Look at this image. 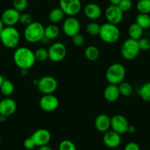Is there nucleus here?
Wrapping results in <instances>:
<instances>
[{
  "instance_id": "f257e3e1",
  "label": "nucleus",
  "mask_w": 150,
  "mask_h": 150,
  "mask_svg": "<svg viewBox=\"0 0 150 150\" xmlns=\"http://www.w3.org/2000/svg\"><path fill=\"white\" fill-rule=\"evenodd\" d=\"M13 61L20 69H31L35 63L34 52L27 47H18L13 53Z\"/></svg>"
},
{
  "instance_id": "f03ea898",
  "label": "nucleus",
  "mask_w": 150,
  "mask_h": 150,
  "mask_svg": "<svg viewBox=\"0 0 150 150\" xmlns=\"http://www.w3.org/2000/svg\"><path fill=\"white\" fill-rule=\"evenodd\" d=\"M44 29L45 27L41 23L33 21L24 29V39L30 44L41 42L44 37Z\"/></svg>"
},
{
  "instance_id": "7ed1b4c3",
  "label": "nucleus",
  "mask_w": 150,
  "mask_h": 150,
  "mask_svg": "<svg viewBox=\"0 0 150 150\" xmlns=\"http://www.w3.org/2000/svg\"><path fill=\"white\" fill-rule=\"evenodd\" d=\"M126 76V69L120 63L111 64L108 68L105 73L107 81L109 84L119 85L124 81Z\"/></svg>"
},
{
  "instance_id": "20e7f679",
  "label": "nucleus",
  "mask_w": 150,
  "mask_h": 150,
  "mask_svg": "<svg viewBox=\"0 0 150 150\" xmlns=\"http://www.w3.org/2000/svg\"><path fill=\"white\" fill-rule=\"evenodd\" d=\"M20 38L19 32L15 27H5L0 33V41L8 49L16 48L19 44Z\"/></svg>"
},
{
  "instance_id": "39448f33",
  "label": "nucleus",
  "mask_w": 150,
  "mask_h": 150,
  "mask_svg": "<svg viewBox=\"0 0 150 150\" xmlns=\"http://www.w3.org/2000/svg\"><path fill=\"white\" fill-rule=\"evenodd\" d=\"M120 35V30L117 25L108 22L101 25L99 37L104 42L107 44H114L119 41Z\"/></svg>"
},
{
  "instance_id": "423d86ee",
  "label": "nucleus",
  "mask_w": 150,
  "mask_h": 150,
  "mask_svg": "<svg viewBox=\"0 0 150 150\" xmlns=\"http://www.w3.org/2000/svg\"><path fill=\"white\" fill-rule=\"evenodd\" d=\"M140 51L138 41L129 38L124 41L121 47V54L127 60H135L139 54Z\"/></svg>"
},
{
  "instance_id": "0eeeda50",
  "label": "nucleus",
  "mask_w": 150,
  "mask_h": 150,
  "mask_svg": "<svg viewBox=\"0 0 150 150\" xmlns=\"http://www.w3.org/2000/svg\"><path fill=\"white\" fill-rule=\"evenodd\" d=\"M49 60L58 63L64 60L67 54L66 45L61 42H55L52 44L48 50Z\"/></svg>"
},
{
  "instance_id": "6e6552de",
  "label": "nucleus",
  "mask_w": 150,
  "mask_h": 150,
  "mask_svg": "<svg viewBox=\"0 0 150 150\" xmlns=\"http://www.w3.org/2000/svg\"><path fill=\"white\" fill-rule=\"evenodd\" d=\"M58 83L54 77L47 75L38 80V88L43 94H52L57 88Z\"/></svg>"
},
{
  "instance_id": "1a4fd4ad",
  "label": "nucleus",
  "mask_w": 150,
  "mask_h": 150,
  "mask_svg": "<svg viewBox=\"0 0 150 150\" xmlns=\"http://www.w3.org/2000/svg\"><path fill=\"white\" fill-rule=\"evenodd\" d=\"M60 8L68 16H75L81 11L80 0H60Z\"/></svg>"
},
{
  "instance_id": "9d476101",
  "label": "nucleus",
  "mask_w": 150,
  "mask_h": 150,
  "mask_svg": "<svg viewBox=\"0 0 150 150\" xmlns=\"http://www.w3.org/2000/svg\"><path fill=\"white\" fill-rule=\"evenodd\" d=\"M63 31L68 37L72 38L80 33V23L74 16H69L63 24Z\"/></svg>"
},
{
  "instance_id": "9b49d317",
  "label": "nucleus",
  "mask_w": 150,
  "mask_h": 150,
  "mask_svg": "<svg viewBox=\"0 0 150 150\" xmlns=\"http://www.w3.org/2000/svg\"><path fill=\"white\" fill-rule=\"evenodd\" d=\"M105 18L108 23L118 25L122 21L124 13L118 5H110L105 10Z\"/></svg>"
},
{
  "instance_id": "f8f14e48",
  "label": "nucleus",
  "mask_w": 150,
  "mask_h": 150,
  "mask_svg": "<svg viewBox=\"0 0 150 150\" xmlns=\"http://www.w3.org/2000/svg\"><path fill=\"white\" fill-rule=\"evenodd\" d=\"M129 122L125 116L121 114L114 115L111 118V126L112 130L115 131L120 135L127 132Z\"/></svg>"
},
{
  "instance_id": "ddd939ff",
  "label": "nucleus",
  "mask_w": 150,
  "mask_h": 150,
  "mask_svg": "<svg viewBox=\"0 0 150 150\" xmlns=\"http://www.w3.org/2000/svg\"><path fill=\"white\" fill-rule=\"evenodd\" d=\"M59 99L57 96L52 94H44L40 99L39 106L45 112H52L59 106Z\"/></svg>"
},
{
  "instance_id": "4468645a",
  "label": "nucleus",
  "mask_w": 150,
  "mask_h": 150,
  "mask_svg": "<svg viewBox=\"0 0 150 150\" xmlns=\"http://www.w3.org/2000/svg\"><path fill=\"white\" fill-rule=\"evenodd\" d=\"M20 15L21 13L15 8H11L6 9L2 13L1 18L5 27H14L19 22Z\"/></svg>"
},
{
  "instance_id": "2eb2a0df",
  "label": "nucleus",
  "mask_w": 150,
  "mask_h": 150,
  "mask_svg": "<svg viewBox=\"0 0 150 150\" xmlns=\"http://www.w3.org/2000/svg\"><path fill=\"white\" fill-rule=\"evenodd\" d=\"M30 137L34 141L36 146L39 147L48 144L51 140L52 135L48 129L41 128L35 131Z\"/></svg>"
},
{
  "instance_id": "dca6fc26",
  "label": "nucleus",
  "mask_w": 150,
  "mask_h": 150,
  "mask_svg": "<svg viewBox=\"0 0 150 150\" xmlns=\"http://www.w3.org/2000/svg\"><path fill=\"white\" fill-rule=\"evenodd\" d=\"M17 110V103L13 99L6 97L0 101V115L8 117Z\"/></svg>"
},
{
  "instance_id": "f3484780",
  "label": "nucleus",
  "mask_w": 150,
  "mask_h": 150,
  "mask_svg": "<svg viewBox=\"0 0 150 150\" xmlns=\"http://www.w3.org/2000/svg\"><path fill=\"white\" fill-rule=\"evenodd\" d=\"M122 141L120 134L113 130H108L105 132L103 135V142L108 148H116L119 146Z\"/></svg>"
},
{
  "instance_id": "a211bd4d",
  "label": "nucleus",
  "mask_w": 150,
  "mask_h": 150,
  "mask_svg": "<svg viewBox=\"0 0 150 150\" xmlns=\"http://www.w3.org/2000/svg\"><path fill=\"white\" fill-rule=\"evenodd\" d=\"M96 129L99 132H104L108 131L111 126V118L106 114H99L96 116L94 122Z\"/></svg>"
},
{
  "instance_id": "6ab92c4d",
  "label": "nucleus",
  "mask_w": 150,
  "mask_h": 150,
  "mask_svg": "<svg viewBox=\"0 0 150 150\" xmlns=\"http://www.w3.org/2000/svg\"><path fill=\"white\" fill-rule=\"evenodd\" d=\"M84 14L88 18L91 20H96L101 17L102 11L101 7L96 3H88L85 6Z\"/></svg>"
},
{
  "instance_id": "aec40b11",
  "label": "nucleus",
  "mask_w": 150,
  "mask_h": 150,
  "mask_svg": "<svg viewBox=\"0 0 150 150\" xmlns=\"http://www.w3.org/2000/svg\"><path fill=\"white\" fill-rule=\"evenodd\" d=\"M103 96L105 100L108 102H116L120 96V92H119L118 85H108L104 90Z\"/></svg>"
},
{
  "instance_id": "412c9836",
  "label": "nucleus",
  "mask_w": 150,
  "mask_h": 150,
  "mask_svg": "<svg viewBox=\"0 0 150 150\" xmlns=\"http://www.w3.org/2000/svg\"><path fill=\"white\" fill-rule=\"evenodd\" d=\"M60 28L56 24H51L47 26L44 29V37L52 41L56 39L60 35Z\"/></svg>"
},
{
  "instance_id": "4be33fe9",
  "label": "nucleus",
  "mask_w": 150,
  "mask_h": 150,
  "mask_svg": "<svg viewBox=\"0 0 150 150\" xmlns=\"http://www.w3.org/2000/svg\"><path fill=\"white\" fill-rule=\"evenodd\" d=\"M128 34H129V38L138 41L142 38L144 30L137 23H133L128 28Z\"/></svg>"
},
{
  "instance_id": "5701e85b",
  "label": "nucleus",
  "mask_w": 150,
  "mask_h": 150,
  "mask_svg": "<svg viewBox=\"0 0 150 150\" xmlns=\"http://www.w3.org/2000/svg\"><path fill=\"white\" fill-rule=\"evenodd\" d=\"M65 13L60 8H55L51 10L49 13V20L52 22V24H57L63 21L64 18Z\"/></svg>"
},
{
  "instance_id": "b1692460",
  "label": "nucleus",
  "mask_w": 150,
  "mask_h": 150,
  "mask_svg": "<svg viewBox=\"0 0 150 150\" xmlns=\"http://www.w3.org/2000/svg\"><path fill=\"white\" fill-rule=\"evenodd\" d=\"M84 54L87 60H90V61H96V60L99 59L100 52L96 46L90 45L86 48Z\"/></svg>"
},
{
  "instance_id": "393cba45",
  "label": "nucleus",
  "mask_w": 150,
  "mask_h": 150,
  "mask_svg": "<svg viewBox=\"0 0 150 150\" xmlns=\"http://www.w3.org/2000/svg\"><path fill=\"white\" fill-rule=\"evenodd\" d=\"M0 91L2 95H4L6 97H9L11 95L13 94L15 91V86L12 83V81L9 80H5L2 83V86L0 88Z\"/></svg>"
},
{
  "instance_id": "a878e982",
  "label": "nucleus",
  "mask_w": 150,
  "mask_h": 150,
  "mask_svg": "<svg viewBox=\"0 0 150 150\" xmlns=\"http://www.w3.org/2000/svg\"><path fill=\"white\" fill-rule=\"evenodd\" d=\"M135 23H137L144 30L150 28L149 14L138 13L135 18Z\"/></svg>"
},
{
  "instance_id": "bb28decb",
  "label": "nucleus",
  "mask_w": 150,
  "mask_h": 150,
  "mask_svg": "<svg viewBox=\"0 0 150 150\" xmlns=\"http://www.w3.org/2000/svg\"><path fill=\"white\" fill-rule=\"evenodd\" d=\"M118 87H119L120 95H122L123 96H129L133 93L132 86L127 82H122L120 84L118 85Z\"/></svg>"
},
{
  "instance_id": "cd10ccee",
  "label": "nucleus",
  "mask_w": 150,
  "mask_h": 150,
  "mask_svg": "<svg viewBox=\"0 0 150 150\" xmlns=\"http://www.w3.org/2000/svg\"><path fill=\"white\" fill-rule=\"evenodd\" d=\"M138 94L145 102H150V81L144 83L138 91Z\"/></svg>"
},
{
  "instance_id": "c85d7f7f",
  "label": "nucleus",
  "mask_w": 150,
  "mask_h": 150,
  "mask_svg": "<svg viewBox=\"0 0 150 150\" xmlns=\"http://www.w3.org/2000/svg\"><path fill=\"white\" fill-rule=\"evenodd\" d=\"M137 11L139 13H150V0H139L136 5Z\"/></svg>"
},
{
  "instance_id": "c756f323",
  "label": "nucleus",
  "mask_w": 150,
  "mask_h": 150,
  "mask_svg": "<svg viewBox=\"0 0 150 150\" xmlns=\"http://www.w3.org/2000/svg\"><path fill=\"white\" fill-rule=\"evenodd\" d=\"M36 61L44 62L49 59L48 50L45 48H38L34 52Z\"/></svg>"
},
{
  "instance_id": "7c9ffc66",
  "label": "nucleus",
  "mask_w": 150,
  "mask_h": 150,
  "mask_svg": "<svg viewBox=\"0 0 150 150\" xmlns=\"http://www.w3.org/2000/svg\"><path fill=\"white\" fill-rule=\"evenodd\" d=\"M101 25L96 22H91L86 26V32L91 36H98L100 33Z\"/></svg>"
},
{
  "instance_id": "2f4dec72",
  "label": "nucleus",
  "mask_w": 150,
  "mask_h": 150,
  "mask_svg": "<svg viewBox=\"0 0 150 150\" xmlns=\"http://www.w3.org/2000/svg\"><path fill=\"white\" fill-rule=\"evenodd\" d=\"M28 6V0H13V8L23 13Z\"/></svg>"
},
{
  "instance_id": "473e14b6",
  "label": "nucleus",
  "mask_w": 150,
  "mask_h": 150,
  "mask_svg": "<svg viewBox=\"0 0 150 150\" xmlns=\"http://www.w3.org/2000/svg\"><path fill=\"white\" fill-rule=\"evenodd\" d=\"M59 150H77V146L70 140H63L59 144Z\"/></svg>"
},
{
  "instance_id": "72a5a7b5",
  "label": "nucleus",
  "mask_w": 150,
  "mask_h": 150,
  "mask_svg": "<svg viewBox=\"0 0 150 150\" xmlns=\"http://www.w3.org/2000/svg\"><path fill=\"white\" fill-rule=\"evenodd\" d=\"M33 22V18L32 15L27 13H21L19 18V23L22 25H24L27 27V25L30 24Z\"/></svg>"
},
{
  "instance_id": "f704fd0d",
  "label": "nucleus",
  "mask_w": 150,
  "mask_h": 150,
  "mask_svg": "<svg viewBox=\"0 0 150 150\" xmlns=\"http://www.w3.org/2000/svg\"><path fill=\"white\" fill-rule=\"evenodd\" d=\"M138 44L140 50L148 51L150 50V38L142 37L138 41Z\"/></svg>"
},
{
  "instance_id": "c9c22d12",
  "label": "nucleus",
  "mask_w": 150,
  "mask_h": 150,
  "mask_svg": "<svg viewBox=\"0 0 150 150\" xmlns=\"http://www.w3.org/2000/svg\"><path fill=\"white\" fill-rule=\"evenodd\" d=\"M118 6L119 7L123 13L128 12L130 11L132 8V0H122Z\"/></svg>"
},
{
  "instance_id": "e433bc0d",
  "label": "nucleus",
  "mask_w": 150,
  "mask_h": 150,
  "mask_svg": "<svg viewBox=\"0 0 150 150\" xmlns=\"http://www.w3.org/2000/svg\"><path fill=\"white\" fill-rule=\"evenodd\" d=\"M72 43L76 47H82L85 44V38L80 33L72 37Z\"/></svg>"
},
{
  "instance_id": "4c0bfd02",
  "label": "nucleus",
  "mask_w": 150,
  "mask_h": 150,
  "mask_svg": "<svg viewBox=\"0 0 150 150\" xmlns=\"http://www.w3.org/2000/svg\"><path fill=\"white\" fill-rule=\"evenodd\" d=\"M24 146L26 149L31 150L33 149H34V147L36 146L35 144L34 141H33V139L31 138V137H30V138H27L24 140Z\"/></svg>"
},
{
  "instance_id": "58836bf2",
  "label": "nucleus",
  "mask_w": 150,
  "mask_h": 150,
  "mask_svg": "<svg viewBox=\"0 0 150 150\" xmlns=\"http://www.w3.org/2000/svg\"><path fill=\"white\" fill-rule=\"evenodd\" d=\"M124 150H141V148L137 143L129 142L126 144Z\"/></svg>"
},
{
  "instance_id": "ea45409f",
  "label": "nucleus",
  "mask_w": 150,
  "mask_h": 150,
  "mask_svg": "<svg viewBox=\"0 0 150 150\" xmlns=\"http://www.w3.org/2000/svg\"><path fill=\"white\" fill-rule=\"evenodd\" d=\"M136 131V128H135V127L134 126V125H129V127H128V129H127V132H129V133L130 134H132L134 133V132Z\"/></svg>"
},
{
  "instance_id": "a19ab883",
  "label": "nucleus",
  "mask_w": 150,
  "mask_h": 150,
  "mask_svg": "<svg viewBox=\"0 0 150 150\" xmlns=\"http://www.w3.org/2000/svg\"><path fill=\"white\" fill-rule=\"evenodd\" d=\"M38 150H53V149L52 148L51 146L47 144V145H44L41 146H39V149Z\"/></svg>"
},
{
  "instance_id": "79ce46f5",
  "label": "nucleus",
  "mask_w": 150,
  "mask_h": 150,
  "mask_svg": "<svg viewBox=\"0 0 150 150\" xmlns=\"http://www.w3.org/2000/svg\"><path fill=\"white\" fill-rule=\"evenodd\" d=\"M109 2L110 3V5H119V4L120 3L122 0H108Z\"/></svg>"
},
{
  "instance_id": "37998d69",
  "label": "nucleus",
  "mask_w": 150,
  "mask_h": 150,
  "mask_svg": "<svg viewBox=\"0 0 150 150\" xmlns=\"http://www.w3.org/2000/svg\"><path fill=\"white\" fill-rule=\"evenodd\" d=\"M5 24H4L2 18H1V17H0V33H1V32L4 30V28H5Z\"/></svg>"
},
{
  "instance_id": "c03bdc74",
  "label": "nucleus",
  "mask_w": 150,
  "mask_h": 150,
  "mask_svg": "<svg viewBox=\"0 0 150 150\" xmlns=\"http://www.w3.org/2000/svg\"><path fill=\"white\" fill-rule=\"evenodd\" d=\"M7 118H8L7 116L0 115V122H1V123H4V122H5L7 120Z\"/></svg>"
},
{
  "instance_id": "a18cd8bd",
  "label": "nucleus",
  "mask_w": 150,
  "mask_h": 150,
  "mask_svg": "<svg viewBox=\"0 0 150 150\" xmlns=\"http://www.w3.org/2000/svg\"><path fill=\"white\" fill-rule=\"evenodd\" d=\"M4 80H5V78H4L3 76L0 74V88H1V86H2V84L4 82Z\"/></svg>"
},
{
  "instance_id": "49530a36",
  "label": "nucleus",
  "mask_w": 150,
  "mask_h": 150,
  "mask_svg": "<svg viewBox=\"0 0 150 150\" xmlns=\"http://www.w3.org/2000/svg\"><path fill=\"white\" fill-rule=\"evenodd\" d=\"M1 140H2V135L0 134V141H1Z\"/></svg>"
},
{
  "instance_id": "de8ad7c7",
  "label": "nucleus",
  "mask_w": 150,
  "mask_h": 150,
  "mask_svg": "<svg viewBox=\"0 0 150 150\" xmlns=\"http://www.w3.org/2000/svg\"><path fill=\"white\" fill-rule=\"evenodd\" d=\"M32 1H35V0H32Z\"/></svg>"
},
{
  "instance_id": "09e8293b",
  "label": "nucleus",
  "mask_w": 150,
  "mask_h": 150,
  "mask_svg": "<svg viewBox=\"0 0 150 150\" xmlns=\"http://www.w3.org/2000/svg\"><path fill=\"white\" fill-rule=\"evenodd\" d=\"M149 150H150V149H149Z\"/></svg>"
},
{
  "instance_id": "8fccbe9b",
  "label": "nucleus",
  "mask_w": 150,
  "mask_h": 150,
  "mask_svg": "<svg viewBox=\"0 0 150 150\" xmlns=\"http://www.w3.org/2000/svg\"></svg>"
}]
</instances>
